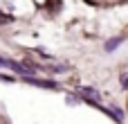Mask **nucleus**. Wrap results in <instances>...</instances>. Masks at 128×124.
<instances>
[{
    "label": "nucleus",
    "mask_w": 128,
    "mask_h": 124,
    "mask_svg": "<svg viewBox=\"0 0 128 124\" xmlns=\"http://www.w3.org/2000/svg\"><path fill=\"white\" fill-rule=\"evenodd\" d=\"M7 68L16 70L18 75H25V77H29V75L34 72V68H29V66H25V63H16V61H9V66H7Z\"/></svg>",
    "instance_id": "nucleus-1"
},
{
    "label": "nucleus",
    "mask_w": 128,
    "mask_h": 124,
    "mask_svg": "<svg viewBox=\"0 0 128 124\" xmlns=\"http://www.w3.org/2000/svg\"><path fill=\"white\" fill-rule=\"evenodd\" d=\"M119 43H122V36H117V38H110V41L106 43V50H108V52H112V50H117V47H119Z\"/></svg>",
    "instance_id": "nucleus-2"
},
{
    "label": "nucleus",
    "mask_w": 128,
    "mask_h": 124,
    "mask_svg": "<svg viewBox=\"0 0 128 124\" xmlns=\"http://www.w3.org/2000/svg\"><path fill=\"white\" fill-rule=\"evenodd\" d=\"M88 97H92V99H99V90H94V88H81Z\"/></svg>",
    "instance_id": "nucleus-3"
},
{
    "label": "nucleus",
    "mask_w": 128,
    "mask_h": 124,
    "mask_svg": "<svg viewBox=\"0 0 128 124\" xmlns=\"http://www.w3.org/2000/svg\"><path fill=\"white\" fill-rule=\"evenodd\" d=\"M122 88H128V75H122Z\"/></svg>",
    "instance_id": "nucleus-4"
},
{
    "label": "nucleus",
    "mask_w": 128,
    "mask_h": 124,
    "mask_svg": "<svg viewBox=\"0 0 128 124\" xmlns=\"http://www.w3.org/2000/svg\"><path fill=\"white\" fill-rule=\"evenodd\" d=\"M36 2H45V0H36Z\"/></svg>",
    "instance_id": "nucleus-5"
}]
</instances>
